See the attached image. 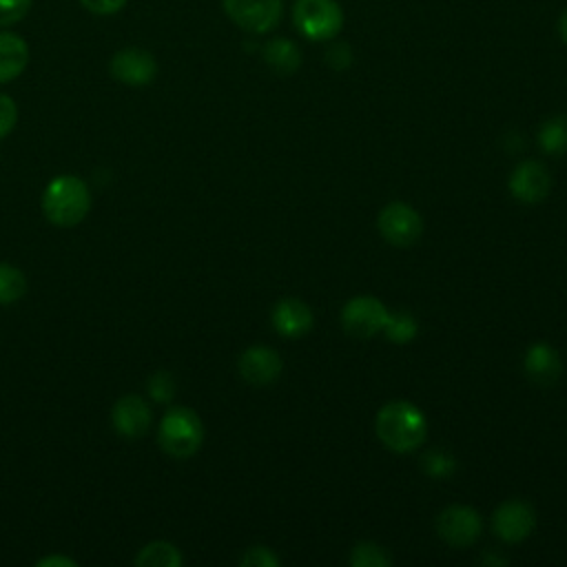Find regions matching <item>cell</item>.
Wrapping results in <instances>:
<instances>
[{
	"instance_id": "15",
	"label": "cell",
	"mask_w": 567,
	"mask_h": 567,
	"mask_svg": "<svg viewBox=\"0 0 567 567\" xmlns=\"http://www.w3.org/2000/svg\"><path fill=\"white\" fill-rule=\"evenodd\" d=\"M523 365H525L527 377L540 385H551L560 377V370H563L560 357L549 343L529 346V350L525 352Z\"/></svg>"
},
{
	"instance_id": "5",
	"label": "cell",
	"mask_w": 567,
	"mask_h": 567,
	"mask_svg": "<svg viewBox=\"0 0 567 567\" xmlns=\"http://www.w3.org/2000/svg\"><path fill=\"white\" fill-rule=\"evenodd\" d=\"M226 16L248 33H268L284 13V0H221Z\"/></svg>"
},
{
	"instance_id": "29",
	"label": "cell",
	"mask_w": 567,
	"mask_h": 567,
	"mask_svg": "<svg viewBox=\"0 0 567 567\" xmlns=\"http://www.w3.org/2000/svg\"><path fill=\"white\" fill-rule=\"evenodd\" d=\"M84 9H89L91 13H97V16H111V13H117L126 0H80Z\"/></svg>"
},
{
	"instance_id": "14",
	"label": "cell",
	"mask_w": 567,
	"mask_h": 567,
	"mask_svg": "<svg viewBox=\"0 0 567 567\" xmlns=\"http://www.w3.org/2000/svg\"><path fill=\"white\" fill-rule=\"evenodd\" d=\"M272 326L286 339H299L312 328V310L301 299H281L272 310Z\"/></svg>"
},
{
	"instance_id": "3",
	"label": "cell",
	"mask_w": 567,
	"mask_h": 567,
	"mask_svg": "<svg viewBox=\"0 0 567 567\" xmlns=\"http://www.w3.org/2000/svg\"><path fill=\"white\" fill-rule=\"evenodd\" d=\"M204 441L202 419L186 405H173L164 412L157 430L159 447L173 458L193 456Z\"/></svg>"
},
{
	"instance_id": "6",
	"label": "cell",
	"mask_w": 567,
	"mask_h": 567,
	"mask_svg": "<svg viewBox=\"0 0 567 567\" xmlns=\"http://www.w3.org/2000/svg\"><path fill=\"white\" fill-rule=\"evenodd\" d=\"M377 226H379V233L392 246H399V248L412 246L423 233L421 215L416 213V208H412L405 202H390L388 206H383L377 217Z\"/></svg>"
},
{
	"instance_id": "27",
	"label": "cell",
	"mask_w": 567,
	"mask_h": 567,
	"mask_svg": "<svg viewBox=\"0 0 567 567\" xmlns=\"http://www.w3.org/2000/svg\"><path fill=\"white\" fill-rule=\"evenodd\" d=\"M16 122H18L16 102L7 93H0V140L13 131Z\"/></svg>"
},
{
	"instance_id": "20",
	"label": "cell",
	"mask_w": 567,
	"mask_h": 567,
	"mask_svg": "<svg viewBox=\"0 0 567 567\" xmlns=\"http://www.w3.org/2000/svg\"><path fill=\"white\" fill-rule=\"evenodd\" d=\"M27 292V277L20 268L0 261V306L16 303Z\"/></svg>"
},
{
	"instance_id": "2",
	"label": "cell",
	"mask_w": 567,
	"mask_h": 567,
	"mask_svg": "<svg viewBox=\"0 0 567 567\" xmlns=\"http://www.w3.org/2000/svg\"><path fill=\"white\" fill-rule=\"evenodd\" d=\"M89 208L91 193L86 182L78 175H58L42 193V213L53 226H78L89 215Z\"/></svg>"
},
{
	"instance_id": "4",
	"label": "cell",
	"mask_w": 567,
	"mask_h": 567,
	"mask_svg": "<svg viewBox=\"0 0 567 567\" xmlns=\"http://www.w3.org/2000/svg\"><path fill=\"white\" fill-rule=\"evenodd\" d=\"M292 22L312 42H328L343 27V11L337 0H295Z\"/></svg>"
},
{
	"instance_id": "12",
	"label": "cell",
	"mask_w": 567,
	"mask_h": 567,
	"mask_svg": "<svg viewBox=\"0 0 567 567\" xmlns=\"http://www.w3.org/2000/svg\"><path fill=\"white\" fill-rule=\"evenodd\" d=\"M549 173L540 162H520L509 175V190L518 202L536 204L549 193Z\"/></svg>"
},
{
	"instance_id": "28",
	"label": "cell",
	"mask_w": 567,
	"mask_h": 567,
	"mask_svg": "<svg viewBox=\"0 0 567 567\" xmlns=\"http://www.w3.org/2000/svg\"><path fill=\"white\" fill-rule=\"evenodd\" d=\"M326 62H328L332 69H337V71L348 69L350 62H352V51H350V47H348L346 42L332 44V47L328 49V53H326Z\"/></svg>"
},
{
	"instance_id": "10",
	"label": "cell",
	"mask_w": 567,
	"mask_h": 567,
	"mask_svg": "<svg viewBox=\"0 0 567 567\" xmlns=\"http://www.w3.org/2000/svg\"><path fill=\"white\" fill-rule=\"evenodd\" d=\"M492 527H494V534L501 540H505V543H520V540H525L534 532V527H536V512L525 501H518V498L505 501L494 512Z\"/></svg>"
},
{
	"instance_id": "7",
	"label": "cell",
	"mask_w": 567,
	"mask_h": 567,
	"mask_svg": "<svg viewBox=\"0 0 567 567\" xmlns=\"http://www.w3.org/2000/svg\"><path fill=\"white\" fill-rule=\"evenodd\" d=\"M388 312L390 310L377 297L359 295L346 301L341 310V323L348 334L357 339H370L383 330Z\"/></svg>"
},
{
	"instance_id": "23",
	"label": "cell",
	"mask_w": 567,
	"mask_h": 567,
	"mask_svg": "<svg viewBox=\"0 0 567 567\" xmlns=\"http://www.w3.org/2000/svg\"><path fill=\"white\" fill-rule=\"evenodd\" d=\"M454 467H456V461L445 450H430L423 456V470L432 478H445L454 472Z\"/></svg>"
},
{
	"instance_id": "16",
	"label": "cell",
	"mask_w": 567,
	"mask_h": 567,
	"mask_svg": "<svg viewBox=\"0 0 567 567\" xmlns=\"http://www.w3.org/2000/svg\"><path fill=\"white\" fill-rule=\"evenodd\" d=\"M29 62L24 38L11 31H0V84L16 80Z\"/></svg>"
},
{
	"instance_id": "11",
	"label": "cell",
	"mask_w": 567,
	"mask_h": 567,
	"mask_svg": "<svg viewBox=\"0 0 567 567\" xmlns=\"http://www.w3.org/2000/svg\"><path fill=\"white\" fill-rule=\"evenodd\" d=\"M111 421L120 436L137 439L148 432L153 423V412L140 394H124L115 401L111 410Z\"/></svg>"
},
{
	"instance_id": "18",
	"label": "cell",
	"mask_w": 567,
	"mask_h": 567,
	"mask_svg": "<svg viewBox=\"0 0 567 567\" xmlns=\"http://www.w3.org/2000/svg\"><path fill=\"white\" fill-rule=\"evenodd\" d=\"M133 563L140 567H179L184 563V558L173 543L153 540L137 551Z\"/></svg>"
},
{
	"instance_id": "9",
	"label": "cell",
	"mask_w": 567,
	"mask_h": 567,
	"mask_svg": "<svg viewBox=\"0 0 567 567\" xmlns=\"http://www.w3.org/2000/svg\"><path fill=\"white\" fill-rule=\"evenodd\" d=\"M111 75L128 86H146L155 80L157 75V62L153 53L140 47H126L120 49L109 64Z\"/></svg>"
},
{
	"instance_id": "22",
	"label": "cell",
	"mask_w": 567,
	"mask_h": 567,
	"mask_svg": "<svg viewBox=\"0 0 567 567\" xmlns=\"http://www.w3.org/2000/svg\"><path fill=\"white\" fill-rule=\"evenodd\" d=\"M390 563H392L390 554L372 540L357 543L352 554H350V565L352 567H388Z\"/></svg>"
},
{
	"instance_id": "21",
	"label": "cell",
	"mask_w": 567,
	"mask_h": 567,
	"mask_svg": "<svg viewBox=\"0 0 567 567\" xmlns=\"http://www.w3.org/2000/svg\"><path fill=\"white\" fill-rule=\"evenodd\" d=\"M383 332L394 343H408L416 337L419 326H416V319L410 312L396 310V312H388V319L383 323Z\"/></svg>"
},
{
	"instance_id": "13",
	"label": "cell",
	"mask_w": 567,
	"mask_h": 567,
	"mask_svg": "<svg viewBox=\"0 0 567 567\" xmlns=\"http://www.w3.org/2000/svg\"><path fill=\"white\" fill-rule=\"evenodd\" d=\"M239 374L252 385L272 383L281 374V357L268 346H250L239 357Z\"/></svg>"
},
{
	"instance_id": "31",
	"label": "cell",
	"mask_w": 567,
	"mask_h": 567,
	"mask_svg": "<svg viewBox=\"0 0 567 567\" xmlns=\"http://www.w3.org/2000/svg\"><path fill=\"white\" fill-rule=\"evenodd\" d=\"M558 35H560V40L567 44V9L560 13V18H558Z\"/></svg>"
},
{
	"instance_id": "25",
	"label": "cell",
	"mask_w": 567,
	"mask_h": 567,
	"mask_svg": "<svg viewBox=\"0 0 567 567\" xmlns=\"http://www.w3.org/2000/svg\"><path fill=\"white\" fill-rule=\"evenodd\" d=\"M241 565L244 567H277L279 558L272 549H268L264 545H255V547L246 549V554L241 556Z\"/></svg>"
},
{
	"instance_id": "26",
	"label": "cell",
	"mask_w": 567,
	"mask_h": 567,
	"mask_svg": "<svg viewBox=\"0 0 567 567\" xmlns=\"http://www.w3.org/2000/svg\"><path fill=\"white\" fill-rule=\"evenodd\" d=\"M33 0H0V27H9L22 20Z\"/></svg>"
},
{
	"instance_id": "1",
	"label": "cell",
	"mask_w": 567,
	"mask_h": 567,
	"mask_svg": "<svg viewBox=\"0 0 567 567\" xmlns=\"http://www.w3.org/2000/svg\"><path fill=\"white\" fill-rule=\"evenodd\" d=\"M374 430L379 441L388 450L405 454L416 450L423 443L427 434V421L414 403L390 401L377 412Z\"/></svg>"
},
{
	"instance_id": "30",
	"label": "cell",
	"mask_w": 567,
	"mask_h": 567,
	"mask_svg": "<svg viewBox=\"0 0 567 567\" xmlns=\"http://www.w3.org/2000/svg\"><path fill=\"white\" fill-rule=\"evenodd\" d=\"M78 560H73L71 556H62V554H51L38 560V567H75Z\"/></svg>"
},
{
	"instance_id": "19",
	"label": "cell",
	"mask_w": 567,
	"mask_h": 567,
	"mask_svg": "<svg viewBox=\"0 0 567 567\" xmlns=\"http://www.w3.org/2000/svg\"><path fill=\"white\" fill-rule=\"evenodd\" d=\"M538 146L545 153H567V115H551L538 131Z\"/></svg>"
},
{
	"instance_id": "8",
	"label": "cell",
	"mask_w": 567,
	"mask_h": 567,
	"mask_svg": "<svg viewBox=\"0 0 567 567\" xmlns=\"http://www.w3.org/2000/svg\"><path fill=\"white\" fill-rule=\"evenodd\" d=\"M483 529V520L478 512L470 505H450L436 518L439 536L452 547L472 545Z\"/></svg>"
},
{
	"instance_id": "17",
	"label": "cell",
	"mask_w": 567,
	"mask_h": 567,
	"mask_svg": "<svg viewBox=\"0 0 567 567\" xmlns=\"http://www.w3.org/2000/svg\"><path fill=\"white\" fill-rule=\"evenodd\" d=\"M261 55L268 69L277 75H292L301 66V51L288 38L268 40L261 49Z\"/></svg>"
},
{
	"instance_id": "24",
	"label": "cell",
	"mask_w": 567,
	"mask_h": 567,
	"mask_svg": "<svg viewBox=\"0 0 567 567\" xmlns=\"http://www.w3.org/2000/svg\"><path fill=\"white\" fill-rule=\"evenodd\" d=\"M148 396L157 403H168L175 396V379L171 372L166 370H157L155 374H151L148 383H146Z\"/></svg>"
}]
</instances>
